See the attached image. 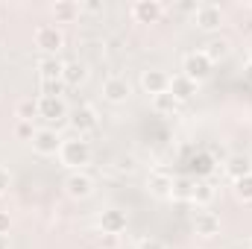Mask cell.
I'll use <instances>...</instances> for the list:
<instances>
[{"label": "cell", "mask_w": 252, "mask_h": 249, "mask_svg": "<svg viewBox=\"0 0 252 249\" xmlns=\"http://www.w3.org/2000/svg\"><path fill=\"white\" fill-rule=\"evenodd\" d=\"M59 158H62L64 167L70 170H82L85 164H91V144L85 138H64L62 147H59Z\"/></svg>", "instance_id": "obj_1"}, {"label": "cell", "mask_w": 252, "mask_h": 249, "mask_svg": "<svg viewBox=\"0 0 252 249\" xmlns=\"http://www.w3.org/2000/svg\"><path fill=\"white\" fill-rule=\"evenodd\" d=\"M32 38H35V47H38L44 56H56L64 47V35L56 24H41V27H35V35H32Z\"/></svg>", "instance_id": "obj_2"}, {"label": "cell", "mask_w": 252, "mask_h": 249, "mask_svg": "<svg viewBox=\"0 0 252 249\" xmlns=\"http://www.w3.org/2000/svg\"><path fill=\"white\" fill-rule=\"evenodd\" d=\"M211 70H214V62L205 56V50H190L188 56L182 59V73H185L188 79H193L196 85H199L202 79H208Z\"/></svg>", "instance_id": "obj_3"}, {"label": "cell", "mask_w": 252, "mask_h": 249, "mask_svg": "<svg viewBox=\"0 0 252 249\" xmlns=\"http://www.w3.org/2000/svg\"><path fill=\"white\" fill-rule=\"evenodd\" d=\"M193 21L202 32H214L223 27V9L217 3H199L196 12H193Z\"/></svg>", "instance_id": "obj_4"}, {"label": "cell", "mask_w": 252, "mask_h": 249, "mask_svg": "<svg viewBox=\"0 0 252 249\" xmlns=\"http://www.w3.org/2000/svg\"><path fill=\"white\" fill-rule=\"evenodd\" d=\"M129 97H132V85H129L126 76H109V79L103 82V100H106V103L121 106Z\"/></svg>", "instance_id": "obj_5"}, {"label": "cell", "mask_w": 252, "mask_h": 249, "mask_svg": "<svg viewBox=\"0 0 252 249\" xmlns=\"http://www.w3.org/2000/svg\"><path fill=\"white\" fill-rule=\"evenodd\" d=\"M64 193L70 199H88L94 193V179L85 173V170H73L67 179H64Z\"/></svg>", "instance_id": "obj_6"}, {"label": "cell", "mask_w": 252, "mask_h": 249, "mask_svg": "<svg viewBox=\"0 0 252 249\" xmlns=\"http://www.w3.org/2000/svg\"><path fill=\"white\" fill-rule=\"evenodd\" d=\"M62 141H64V138L56 132V129L44 126V129H35L32 150H35L38 156H56V153H59V147H62Z\"/></svg>", "instance_id": "obj_7"}, {"label": "cell", "mask_w": 252, "mask_h": 249, "mask_svg": "<svg viewBox=\"0 0 252 249\" xmlns=\"http://www.w3.org/2000/svg\"><path fill=\"white\" fill-rule=\"evenodd\" d=\"M67 124L70 129L82 138L85 132H91V129H97L100 124V118H97V112H94V106H79V109H73L70 115H67Z\"/></svg>", "instance_id": "obj_8"}, {"label": "cell", "mask_w": 252, "mask_h": 249, "mask_svg": "<svg viewBox=\"0 0 252 249\" xmlns=\"http://www.w3.org/2000/svg\"><path fill=\"white\" fill-rule=\"evenodd\" d=\"M67 106H64L62 97H38V118L50 121V124H62L67 121Z\"/></svg>", "instance_id": "obj_9"}, {"label": "cell", "mask_w": 252, "mask_h": 249, "mask_svg": "<svg viewBox=\"0 0 252 249\" xmlns=\"http://www.w3.org/2000/svg\"><path fill=\"white\" fill-rule=\"evenodd\" d=\"M161 15H164V3H158V0H138V3H132V18L138 24H156Z\"/></svg>", "instance_id": "obj_10"}, {"label": "cell", "mask_w": 252, "mask_h": 249, "mask_svg": "<svg viewBox=\"0 0 252 249\" xmlns=\"http://www.w3.org/2000/svg\"><path fill=\"white\" fill-rule=\"evenodd\" d=\"M141 88H144L150 97L164 94V91L170 88V76H167L164 70H158V67H150V70H144V73H141Z\"/></svg>", "instance_id": "obj_11"}, {"label": "cell", "mask_w": 252, "mask_h": 249, "mask_svg": "<svg viewBox=\"0 0 252 249\" xmlns=\"http://www.w3.org/2000/svg\"><path fill=\"white\" fill-rule=\"evenodd\" d=\"M147 190H150L153 196H158V199H167L170 190H173V176H170L167 170H161V167L150 170V176H147Z\"/></svg>", "instance_id": "obj_12"}, {"label": "cell", "mask_w": 252, "mask_h": 249, "mask_svg": "<svg viewBox=\"0 0 252 249\" xmlns=\"http://www.w3.org/2000/svg\"><path fill=\"white\" fill-rule=\"evenodd\" d=\"M126 223H129V217H126V211H121V208H106L100 214V229L109 232V235L126 232Z\"/></svg>", "instance_id": "obj_13"}, {"label": "cell", "mask_w": 252, "mask_h": 249, "mask_svg": "<svg viewBox=\"0 0 252 249\" xmlns=\"http://www.w3.org/2000/svg\"><path fill=\"white\" fill-rule=\"evenodd\" d=\"M193 229H196V235H202V238H214V235H220V217H217L214 211H196Z\"/></svg>", "instance_id": "obj_14"}, {"label": "cell", "mask_w": 252, "mask_h": 249, "mask_svg": "<svg viewBox=\"0 0 252 249\" xmlns=\"http://www.w3.org/2000/svg\"><path fill=\"white\" fill-rule=\"evenodd\" d=\"M179 103H185V100H190L193 94H196V82L193 79H188L185 73H176V76H170V88H167Z\"/></svg>", "instance_id": "obj_15"}, {"label": "cell", "mask_w": 252, "mask_h": 249, "mask_svg": "<svg viewBox=\"0 0 252 249\" xmlns=\"http://www.w3.org/2000/svg\"><path fill=\"white\" fill-rule=\"evenodd\" d=\"M62 70H64V62H59L56 56H41L38 59V76H41V82L62 79Z\"/></svg>", "instance_id": "obj_16"}, {"label": "cell", "mask_w": 252, "mask_h": 249, "mask_svg": "<svg viewBox=\"0 0 252 249\" xmlns=\"http://www.w3.org/2000/svg\"><path fill=\"white\" fill-rule=\"evenodd\" d=\"M79 3L76 0H56L53 3V18H56V24H73L76 18H79Z\"/></svg>", "instance_id": "obj_17"}, {"label": "cell", "mask_w": 252, "mask_h": 249, "mask_svg": "<svg viewBox=\"0 0 252 249\" xmlns=\"http://www.w3.org/2000/svg\"><path fill=\"white\" fill-rule=\"evenodd\" d=\"M226 173H229L232 179L250 176V173H252V158H250V156H244V153L229 156V158H226Z\"/></svg>", "instance_id": "obj_18"}, {"label": "cell", "mask_w": 252, "mask_h": 249, "mask_svg": "<svg viewBox=\"0 0 252 249\" xmlns=\"http://www.w3.org/2000/svg\"><path fill=\"white\" fill-rule=\"evenodd\" d=\"M62 79H64V85H82V82L88 79V67H85V62H79V59L64 62Z\"/></svg>", "instance_id": "obj_19"}, {"label": "cell", "mask_w": 252, "mask_h": 249, "mask_svg": "<svg viewBox=\"0 0 252 249\" xmlns=\"http://www.w3.org/2000/svg\"><path fill=\"white\" fill-rule=\"evenodd\" d=\"M193 185H196V179L176 176V179H173V190H170V196L179 199V202H190V196H193Z\"/></svg>", "instance_id": "obj_20"}, {"label": "cell", "mask_w": 252, "mask_h": 249, "mask_svg": "<svg viewBox=\"0 0 252 249\" xmlns=\"http://www.w3.org/2000/svg\"><path fill=\"white\" fill-rule=\"evenodd\" d=\"M153 109H156L158 115H176V112H179V100H176L170 91H164V94H156V97H153Z\"/></svg>", "instance_id": "obj_21"}, {"label": "cell", "mask_w": 252, "mask_h": 249, "mask_svg": "<svg viewBox=\"0 0 252 249\" xmlns=\"http://www.w3.org/2000/svg\"><path fill=\"white\" fill-rule=\"evenodd\" d=\"M15 115H18V121L32 124V121L38 118V97H35V100H32V97H24V100L15 106Z\"/></svg>", "instance_id": "obj_22"}, {"label": "cell", "mask_w": 252, "mask_h": 249, "mask_svg": "<svg viewBox=\"0 0 252 249\" xmlns=\"http://www.w3.org/2000/svg\"><path fill=\"white\" fill-rule=\"evenodd\" d=\"M229 50H232V44L226 41V38H211L208 44H205V56L211 59V62H223L226 56H229Z\"/></svg>", "instance_id": "obj_23"}, {"label": "cell", "mask_w": 252, "mask_h": 249, "mask_svg": "<svg viewBox=\"0 0 252 249\" xmlns=\"http://www.w3.org/2000/svg\"><path fill=\"white\" fill-rule=\"evenodd\" d=\"M214 196H217V190H214L211 182H196V185H193V196H190V202H193V205H211Z\"/></svg>", "instance_id": "obj_24"}, {"label": "cell", "mask_w": 252, "mask_h": 249, "mask_svg": "<svg viewBox=\"0 0 252 249\" xmlns=\"http://www.w3.org/2000/svg\"><path fill=\"white\" fill-rule=\"evenodd\" d=\"M235 196H238V199H244V202H252V173H250V176L235 179Z\"/></svg>", "instance_id": "obj_25"}, {"label": "cell", "mask_w": 252, "mask_h": 249, "mask_svg": "<svg viewBox=\"0 0 252 249\" xmlns=\"http://www.w3.org/2000/svg\"><path fill=\"white\" fill-rule=\"evenodd\" d=\"M62 91H64V79L41 82V97H62Z\"/></svg>", "instance_id": "obj_26"}, {"label": "cell", "mask_w": 252, "mask_h": 249, "mask_svg": "<svg viewBox=\"0 0 252 249\" xmlns=\"http://www.w3.org/2000/svg\"><path fill=\"white\" fill-rule=\"evenodd\" d=\"M15 135H18L21 141H32V138H35V129H32V124L18 121V126H15Z\"/></svg>", "instance_id": "obj_27"}, {"label": "cell", "mask_w": 252, "mask_h": 249, "mask_svg": "<svg viewBox=\"0 0 252 249\" xmlns=\"http://www.w3.org/2000/svg\"><path fill=\"white\" fill-rule=\"evenodd\" d=\"M100 247L103 249H118V244H121V235H109V232H100Z\"/></svg>", "instance_id": "obj_28"}, {"label": "cell", "mask_w": 252, "mask_h": 249, "mask_svg": "<svg viewBox=\"0 0 252 249\" xmlns=\"http://www.w3.org/2000/svg\"><path fill=\"white\" fill-rule=\"evenodd\" d=\"M79 9H82V12H91V15H103V12H106L103 0H85V3H79Z\"/></svg>", "instance_id": "obj_29"}, {"label": "cell", "mask_w": 252, "mask_h": 249, "mask_svg": "<svg viewBox=\"0 0 252 249\" xmlns=\"http://www.w3.org/2000/svg\"><path fill=\"white\" fill-rule=\"evenodd\" d=\"M135 249H167L161 241H156V238H144V241H138V247Z\"/></svg>", "instance_id": "obj_30"}, {"label": "cell", "mask_w": 252, "mask_h": 249, "mask_svg": "<svg viewBox=\"0 0 252 249\" xmlns=\"http://www.w3.org/2000/svg\"><path fill=\"white\" fill-rule=\"evenodd\" d=\"M118 170L132 173V170H135V158H132V156H121V158H118Z\"/></svg>", "instance_id": "obj_31"}, {"label": "cell", "mask_w": 252, "mask_h": 249, "mask_svg": "<svg viewBox=\"0 0 252 249\" xmlns=\"http://www.w3.org/2000/svg\"><path fill=\"white\" fill-rule=\"evenodd\" d=\"M9 185H12V176H9V170H6V167H0V196L9 190Z\"/></svg>", "instance_id": "obj_32"}, {"label": "cell", "mask_w": 252, "mask_h": 249, "mask_svg": "<svg viewBox=\"0 0 252 249\" xmlns=\"http://www.w3.org/2000/svg\"><path fill=\"white\" fill-rule=\"evenodd\" d=\"M9 229H12V217L9 211H0V235H9Z\"/></svg>", "instance_id": "obj_33"}, {"label": "cell", "mask_w": 252, "mask_h": 249, "mask_svg": "<svg viewBox=\"0 0 252 249\" xmlns=\"http://www.w3.org/2000/svg\"><path fill=\"white\" fill-rule=\"evenodd\" d=\"M244 79H247V82L252 85V62L247 64V67H244Z\"/></svg>", "instance_id": "obj_34"}, {"label": "cell", "mask_w": 252, "mask_h": 249, "mask_svg": "<svg viewBox=\"0 0 252 249\" xmlns=\"http://www.w3.org/2000/svg\"><path fill=\"white\" fill-rule=\"evenodd\" d=\"M0 249H9V235H0Z\"/></svg>", "instance_id": "obj_35"}, {"label": "cell", "mask_w": 252, "mask_h": 249, "mask_svg": "<svg viewBox=\"0 0 252 249\" xmlns=\"http://www.w3.org/2000/svg\"><path fill=\"white\" fill-rule=\"evenodd\" d=\"M250 249H252V241H250Z\"/></svg>", "instance_id": "obj_36"}]
</instances>
